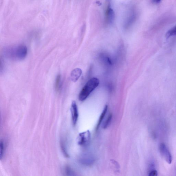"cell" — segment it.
I'll list each match as a JSON object with an SVG mask.
<instances>
[{
  "label": "cell",
  "instance_id": "obj_1",
  "mask_svg": "<svg viewBox=\"0 0 176 176\" xmlns=\"http://www.w3.org/2000/svg\"><path fill=\"white\" fill-rule=\"evenodd\" d=\"M5 56L10 59L20 61L25 59L27 54V48L23 44L8 46L4 51Z\"/></svg>",
  "mask_w": 176,
  "mask_h": 176
},
{
  "label": "cell",
  "instance_id": "obj_2",
  "mask_svg": "<svg viewBox=\"0 0 176 176\" xmlns=\"http://www.w3.org/2000/svg\"><path fill=\"white\" fill-rule=\"evenodd\" d=\"M100 84V81L98 78H94L89 80L80 93L79 95V100L81 101L86 100L95 89L97 88Z\"/></svg>",
  "mask_w": 176,
  "mask_h": 176
},
{
  "label": "cell",
  "instance_id": "obj_3",
  "mask_svg": "<svg viewBox=\"0 0 176 176\" xmlns=\"http://www.w3.org/2000/svg\"><path fill=\"white\" fill-rule=\"evenodd\" d=\"M159 150L162 157L167 163L170 164L172 161V157L166 145L164 143H161L159 145Z\"/></svg>",
  "mask_w": 176,
  "mask_h": 176
},
{
  "label": "cell",
  "instance_id": "obj_4",
  "mask_svg": "<svg viewBox=\"0 0 176 176\" xmlns=\"http://www.w3.org/2000/svg\"><path fill=\"white\" fill-rule=\"evenodd\" d=\"M91 138L90 131L87 130L80 133L77 138L78 144L81 146H84L89 143Z\"/></svg>",
  "mask_w": 176,
  "mask_h": 176
},
{
  "label": "cell",
  "instance_id": "obj_5",
  "mask_svg": "<svg viewBox=\"0 0 176 176\" xmlns=\"http://www.w3.org/2000/svg\"><path fill=\"white\" fill-rule=\"evenodd\" d=\"M73 124L74 125L76 124L78 117V112L77 105L75 101H73L71 108Z\"/></svg>",
  "mask_w": 176,
  "mask_h": 176
},
{
  "label": "cell",
  "instance_id": "obj_6",
  "mask_svg": "<svg viewBox=\"0 0 176 176\" xmlns=\"http://www.w3.org/2000/svg\"><path fill=\"white\" fill-rule=\"evenodd\" d=\"M82 73V70L80 68H77L73 71L71 74V78L72 81H77L81 75Z\"/></svg>",
  "mask_w": 176,
  "mask_h": 176
},
{
  "label": "cell",
  "instance_id": "obj_7",
  "mask_svg": "<svg viewBox=\"0 0 176 176\" xmlns=\"http://www.w3.org/2000/svg\"><path fill=\"white\" fill-rule=\"evenodd\" d=\"M114 12L110 6H109L107 9L106 18L107 21L109 23L112 22L114 20Z\"/></svg>",
  "mask_w": 176,
  "mask_h": 176
},
{
  "label": "cell",
  "instance_id": "obj_8",
  "mask_svg": "<svg viewBox=\"0 0 176 176\" xmlns=\"http://www.w3.org/2000/svg\"><path fill=\"white\" fill-rule=\"evenodd\" d=\"M108 106L107 105H106L105 106L104 109H103L102 114H101L100 117L99 118L96 127V130H98L99 128V127H100V125L102 122L103 120L104 119L107 112H108Z\"/></svg>",
  "mask_w": 176,
  "mask_h": 176
},
{
  "label": "cell",
  "instance_id": "obj_9",
  "mask_svg": "<svg viewBox=\"0 0 176 176\" xmlns=\"http://www.w3.org/2000/svg\"><path fill=\"white\" fill-rule=\"evenodd\" d=\"M62 87L61 77L60 75H58L56 77L55 83L56 90L59 92Z\"/></svg>",
  "mask_w": 176,
  "mask_h": 176
},
{
  "label": "cell",
  "instance_id": "obj_10",
  "mask_svg": "<svg viewBox=\"0 0 176 176\" xmlns=\"http://www.w3.org/2000/svg\"><path fill=\"white\" fill-rule=\"evenodd\" d=\"M112 115L110 114L107 117L106 120L104 121V123L103 124V128L106 129L108 126L110 124L111 120H112Z\"/></svg>",
  "mask_w": 176,
  "mask_h": 176
},
{
  "label": "cell",
  "instance_id": "obj_11",
  "mask_svg": "<svg viewBox=\"0 0 176 176\" xmlns=\"http://www.w3.org/2000/svg\"><path fill=\"white\" fill-rule=\"evenodd\" d=\"M172 36H176V26L169 30L166 34V37L167 38Z\"/></svg>",
  "mask_w": 176,
  "mask_h": 176
},
{
  "label": "cell",
  "instance_id": "obj_12",
  "mask_svg": "<svg viewBox=\"0 0 176 176\" xmlns=\"http://www.w3.org/2000/svg\"><path fill=\"white\" fill-rule=\"evenodd\" d=\"M5 145L3 141H1V159L3 157L5 152Z\"/></svg>",
  "mask_w": 176,
  "mask_h": 176
},
{
  "label": "cell",
  "instance_id": "obj_13",
  "mask_svg": "<svg viewBox=\"0 0 176 176\" xmlns=\"http://www.w3.org/2000/svg\"><path fill=\"white\" fill-rule=\"evenodd\" d=\"M149 176H157V172L156 170H152L149 173Z\"/></svg>",
  "mask_w": 176,
  "mask_h": 176
},
{
  "label": "cell",
  "instance_id": "obj_14",
  "mask_svg": "<svg viewBox=\"0 0 176 176\" xmlns=\"http://www.w3.org/2000/svg\"><path fill=\"white\" fill-rule=\"evenodd\" d=\"M161 0H153L154 2L155 3H158L161 1Z\"/></svg>",
  "mask_w": 176,
  "mask_h": 176
}]
</instances>
